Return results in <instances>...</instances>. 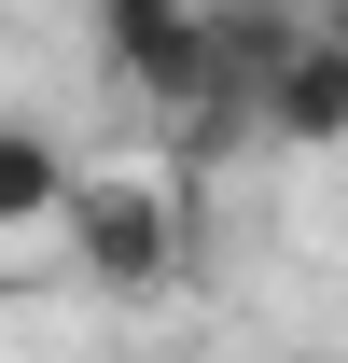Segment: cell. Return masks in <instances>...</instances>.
<instances>
[{"mask_svg":"<svg viewBox=\"0 0 348 363\" xmlns=\"http://www.w3.org/2000/svg\"><path fill=\"white\" fill-rule=\"evenodd\" d=\"M265 14H306V28H320V14H335V0H265Z\"/></svg>","mask_w":348,"mask_h":363,"instance_id":"5","label":"cell"},{"mask_svg":"<svg viewBox=\"0 0 348 363\" xmlns=\"http://www.w3.org/2000/svg\"><path fill=\"white\" fill-rule=\"evenodd\" d=\"M56 252H70V279H84L98 308L181 294V266H195V196H181V168H84Z\"/></svg>","mask_w":348,"mask_h":363,"instance_id":"1","label":"cell"},{"mask_svg":"<svg viewBox=\"0 0 348 363\" xmlns=\"http://www.w3.org/2000/svg\"><path fill=\"white\" fill-rule=\"evenodd\" d=\"M70 196H84L70 140H56V126H0V252H14V238H56Z\"/></svg>","mask_w":348,"mask_h":363,"instance_id":"4","label":"cell"},{"mask_svg":"<svg viewBox=\"0 0 348 363\" xmlns=\"http://www.w3.org/2000/svg\"><path fill=\"white\" fill-rule=\"evenodd\" d=\"M98 70L153 112H209V0H98Z\"/></svg>","mask_w":348,"mask_h":363,"instance_id":"2","label":"cell"},{"mask_svg":"<svg viewBox=\"0 0 348 363\" xmlns=\"http://www.w3.org/2000/svg\"><path fill=\"white\" fill-rule=\"evenodd\" d=\"M265 140H279V154H348V0L320 14V43H306V70L279 84Z\"/></svg>","mask_w":348,"mask_h":363,"instance_id":"3","label":"cell"}]
</instances>
